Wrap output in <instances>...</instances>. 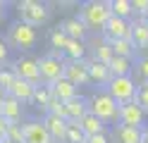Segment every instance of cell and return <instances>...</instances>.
<instances>
[{
  "mask_svg": "<svg viewBox=\"0 0 148 143\" xmlns=\"http://www.w3.org/2000/svg\"><path fill=\"white\" fill-rule=\"evenodd\" d=\"M7 45L14 48V50L19 53H29L31 48H36V43H38V29H34L29 24L24 22H12L10 26H7Z\"/></svg>",
  "mask_w": 148,
  "mask_h": 143,
  "instance_id": "cell-1",
  "label": "cell"
},
{
  "mask_svg": "<svg viewBox=\"0 0 148 143\" xmlns=\"http://www.w3.org/2000/svg\"><path fill=\"white\" fill-rule=\"evenodd\" d=\"M110 17H112L110 3H105V0H88L81 5V12H79V19L86 24L88 31H103Z\"/></svg>",
  "mask_w": 148,
  "mask_h": 143,
  "instance_id": "cell-2",
  "label": "cell"
},
{
  "mask_svg": "<svg viewBox=\"0 0 148 143\" xmlns=\"http://www.w3.org/2000/svg\"><path fill=\"white\" fill-rule=\"evenodd\" d=\"M88 112L96 114V117L103 122V124H117V117H119V105L110 98V95L103 91H93L88 98Z\"/></svg>",
  "mask_w": 148,
  "mask_h": 143,
  "instance_id": "cell-3",
  "label": "cell"
},
{
  "mask_svg": "<svg viewBox=\"0 0 148 143\" xmlns=\"http://www.w3.org/2000/svg\"><path fill=\"white\" fill-rule=\"evenodd\" d=\"M14 7H17V14H19V22L29 24L34 29L48 24V19H50V7L45 3H38V0H22Z\"/></svg>",
  "mask_w": 148,
  "mask_h": 143,
  "instance_id": "cell-4",
  "label": "cell"
},
{
  "mask_svg": "<svg viewBox=\"0 0 148 143\" xmlns=\"http://www.w3.org/2000/svg\"><path fill=\"white\" fill-rule=\"evenodd\" d=\"M38 72H41V83L50 86L58 79L64 76V57L60 50H50L48 55L38 57Z\"/></svg>",
  "mask_w": 148,
  "mask_h": 143,
  "instance_id": "cell-5",
  "label": "cell"
},
{
  "mask_svg": "<svg viewBox=\"0 0 148 143\" xmlns=\"http://www.w3.org/2000/svg\"><path fill=\"white\" fill-rule=\"evenodd\" d=\"M136 88H138V83H136L134 76H112L110 83L105 86V93L117 105H127V103H134Z\"/></svg>",
  "mask_w": 148,
  "mask_h": 143,
  "instance_id": "cell-6",
  "label": "cell"
},
{
  "mask_svg": "<svg viewBox=\"0 0 148 143\" xmlns=\"http://www.w3.org/2000/svg\"><path fill=\"white\" fill-rule=\"evenodd\" d=\"M12 72L17 79L29 81L31 86H41V72H38V60L36 57H29V55L19 57L17 62H12Z\"/></svg>",
  "mask_w": 148,
  "mask_h": 143,
  "instance_id": "cell-7",
  "label": "cell"
},
{
  "mask_svg": "<svg viewBox=\"0 0 148 143\" xmlns=\"http://www.w3.org/2000/svg\"><path fill=\"white\" fill-rule=\"evenodd\" d=\"M148 114L138 107L136 103H127V105H119V117L117 124H124V127H132V129H146L148 124Z\"/></svg>",
  "mask_w": 148,
  "mask_h": 143,
  "instance_id": "cell-8",
  "label": "cell"
},
{
  "mask_svg": "<svg viewBox=\"0 0 148 143\" xmlns=\"http://www.w3.org/2000/svg\"><path fill=\"white\" fill-rule=\"evenodd\" d=\"M100 36L105 38V41H119V38H129L132 36V22H127V19H119V17H110L108 24L103 26V31Z\"/></svg>",
  "mask_w": 148,
  "mask_h": 143,
  "instance_id": "cell-9",
  "label": "cell"
},
{
  "mask_svg": "<svg viewBox=\"0 0 148 143\" xmlns=\"http://www.w3.org/2000/svg\"><path fill=\"white\" fill-rule=\"evenodd\" d=\"M24 143H53L43 119H29L24 122Z\"/></svg>",
  "mask_w": 148,
  "mask_h": 143,
  "instance_id": "cell-10",
  "label": "cell"
},
{
  "mask_svg": "<svg viewBox=\"0 0 148 143\" xmlns=\"http://www.w3.org/2000/svg\"><path fill=\"white\" fill-rule=\"evenodd\" d=\"M64 79L72 81L74 86H86L91 83L88 79V62H67L64 60Z\"/></svg>",
  "mask_w": 148,
  "mask_h": 143,
  "instance_id": "cell-11",
  "label": "cell"
},
{
  "mask_svg": "<svg viewBox=\"0 0 148 143\" xmlns=\"http://www.w3.org/2000/svg\"><path fill=\"white\" fill-rule=\"evenodd\" d=\"M141 141H143V129H132V127H124V124L112 127L110 143H141Z\"/></svg>",
  "mask_w": 148,
  "mask_h": 143,
  "instance_id": "cell-12",
  "label": "cell"
},
{
  "mask_svg": "<svg viewBox=\"0 0 148 143\" xmlns=\"http://www.w3.org/2000/svg\"><path fill=\"white\" fill-rule=\"evenodd\" d=\"M43 124H45V129H48L53 143H64V136H67V124H69L67 119L55 117V114H45V117H43Z\"/></svg>",
  "mask_w": 148,
  "mask_h": 143,
  "instance_id": "cell-13",
  "label": "cell"
},
{
  "mask_svg": "<svg viewBox=\"0 0 148 143\" xmlns=\"http://www.w3.org/2000/svg\"><path fill=\"white\" fill-rule=\"evenodd\" d=\"M60 29L67 34V38H72V41H84L86 43V38H88V29L79 17H67L60 24Z\"/></svg>",
  "mask_w": 148,
  "mask_h": 143,
  "instance_id": "cell-14",
  "label": "cell"
},
{
  "mask_svg": "<svg viewBox=\"0 0 148 143\" xmlns=\"http://www.w3.org/2000/svg\"><path fill=\"white\" fill-rule=\"evenodd\" d=\"M129 41L134 43L136 53H148V24H143L141 19H134L132 22V36Z\"/></svg>",
  "mask_w": 148,
  "mask_h": 143,
  "instance_id": "cell-15",
  "label": "cell"
},
{
  "mask_svg": "<svg viewBox=\"0 0 148 143\" xmlns=\"http://www.w3.org/2000/svg\"><path fill=\"white\" fill-rule=\"evenodd\" d=\"M84 114H88V98L77 95L69 103H64V117H67V122H81Z\"/></svg>",
  "mask_w": 148,
  "mask_h": 143,
  "instance_id": "cell-16",
  "label": "cell"
},
{
  "mask_svg": "<svg viewBox=\"0 0 148 143\" xmlns=\"http://www.w3.org/2000/svg\"><path fill=\"white\" fill-rule=\"evenodd\" d=\"M91 60L93 62H100V64H110V60L115 57V53H112V48H110V43L105 41L103 36L100 38H96L93 43H91Z\"/></svg>",
  "mask_w": 148,
  "mask_h": 143,
  "instance_id": "cell-17",
  "label": "cell"
},
{
  "mask_svg": "<svg viewBox=\"0 0 148 143\" xmlns=\"http://www.w3.org/2000/svg\"><path fill=\"white\" fill-rule=\"evenodd\" d=\"M3 117L10 122V124H22V119H24V105L19 103V100H14V98H10V95H5V100H3Z\"/></svg>",
  "mask_w": 148,
  "mask_h": 143,
  "instance_id": "cell-18",
  "label": "cell"
},
{
  "mask_svg": "<svg viewBox=\"0 0 148 143\" xmlns=\"http://www.w3.org/2000/svg\"><path fill=\"white\" fill-rule=\"evenodd\" d=\"M50 91H53V98H58V100H62V103H69L72 98H77V86H74L72 81H67L62 76V79H58L55 83H50Z\"/></svg>",
  "mask_w": 148,
  "mask_h": 143,
  "instance_id": "cell-19",
  "label": "cell"
},
{
  "mask_svg": "<svg viewBox=\"0 0 148 143\" xmlns=\"http://www.w3.org/2000/svg\"><path fill=\"white\" fill-rule=\"evenodd\" d=\"M34 88H36V86H31L29 81L14 79V83L10 86V91H7L5 95H10V98H14V100H19V103L24 105V103H31V95H34Z\"/></svg>",
  "mask_w": 148,
  "mask_h": 143,
  "instance_id": "cell-20",
  "label": "cell"
},
{
  "mask_svg": "<svg viewBox=\"0 0 148 143\" xmlns=\"http://www.w3.org/2000/svg\"><path fill=\"white\" fill-rule=\"evenodd\" d=\"M86 62H88V79H91V83H96V86H108L110 79H112L108 64H100V62H93V60H86Z\"/></svg>",
  "mask_w": 148,
  "mask_h": 143,
  "instance_id": "cell-21",
  "label": "cell"
},
{
  "mask_svg": "<svg viewBox=\"0 0 148 143\" xmlns=\"http://www.w3.org/2000/svg\"><path fill=\"white\" fill-rule=\"evenodd\" d=\"M86 53H88V45L84 41H67L62 50V57H67V62H84L86 60Z\"/></svg>",
  "mask_w": 148,
  "mask_h": 143,
  "instance_id": "cell-22",
  "label": "cell"
},
{
  "mask_svg": "<svg viewBox=\"0 0 148 143\" xmlns=\"http://www.w3.org/2000/svg\"><path fill=\"white\" fill-rule=\"evenodd\" d=\"M79 127H81V131L86 133V136H98V133H108V124H103L96 114H84L81 117V122H79Z\"/></svg>",
  "mask_w": 148,
  "mask_h": 143,
  "instance_id": "cell-23",
  "label": "cell"
},
{
  "mask_svg": "<svg viewBox=\"0 0 148 143\" xmlns=\"http://www.w3.org/2000/svg\"><path fill=\"white\" fill-rule=\"evenodd\" d=\"M108 69L112 76H132L134 74V60H127V57H112L108 64Z\"/></svg>",
  "mask_w": 148,
  "mask_h": 143,
  "instance_id": "cell-24",
  "label": "cell"
},
{
  "mask_svg": "<svg viewBox=\"0 0 148 143\" xmlns=\"http://www.w3.org/2000/svg\"><path fill=\"white\" fill-rule=\"evenodd\" d=\"M110 48H112L115 57H127V60H134L136 57V48L129 38H119V41H110Z\"/></svg>",
  "mask_w": 148,
  "mask_h": 143,
  "instance_id": "cell-25",
  "label": "cell"
},
{
  "mask_svg": "<svg viewBox=\"0 0 148 143\" xmlns=\"http://www.w3.org/2000/svg\"><path fill=\"white\" fill-rule=\"evenodd\" d=\"M110 12L112 17H119V19H132L134 17V10H132V0H110Z\"/></svg>",
  "mask_w": 148,
  "mask_h": 143,
  "instance_id": "cell-26",
  "label": "cell"
},
{
  "mask_svg": "<svg viewBox=\"0 0 148 143\" xmlns=\"http://www.w3.org/2000/svg\"><path fill=\"white\" fill-rule=\"evenodd\" d=\"M53 100V91H50V86H45V83H41V86H36L34 88V95H31V105H36V107H48V103Z\"/></svg>",
  "mask_w": 148,
  "mask_h": 143,
  "instance_id": "cell-27",
  "label": "cell"
},
{
  "mask_svg": "<svg viewBox=\"0 0 148 143\" xmlns=\"http://www.w3.org/2000/svg\"><path fill=\"white\" fill-rule=\"evenodd\" d=\"M67 34L62 31L60 26H55V29H50V34H48V43H50V50H64V45H67Z\"/></svg>",
  "mask_w": 148,
  "mask_h": 143,
  "instance_id": "cell-28",
  "label": "cell"
},
{
  "mask_svg": "<svg viewBox=\"0 0 148 143\" xmlns=\"http://www.w3.org/2000/svg\"><path fill=\"white\" fill-rule=\"evenodd\" d=\"M88 136L81 131L79 122H69L67 124V136H64V143H86Z\"/></svg>",
  "mask_w": 148,
  "mask_h": 143,
  "instance_id": "cell-29",
  "label": "cell"
},
{
  "mask_svg": "<svg viewBox=\"0 0 148 143\" xmlns=\"http://www.w3.org/2000/svg\"><path fill=\"white\" fill-rule=\"evenodd\" d=\"M14 72H12V67H0V91L7 93L10 91V86L14 83Z\"/></svg>",
  "mask_w": 148,
  "mask_h": 143,
  "instance_id": "cell-30",
  "label": "cell"
},
{
  "mask_svg": "<svg viewBox=\"0 0 148 143\" xmlns=\"http://www.w3.org/2000/svg\"><path fill=\"white\" fill-rule=\"evenodd\" d=\"M5 141L10 143H24V124H10L5 133Z\"/></svg>",
  "mask_w": 148,
  "mask_h": 143,
  "instance_id": "cell-31",
  "label": "cell"
},
{
  "mask_svg": "<svg viewBox=\"0 0 148 143\" xmlns=\"http://www.w3.org/2000/svg\"><path fill=\"white\" fill-rule=\"evenodd\" d=\"M134 103L141 107L146 114H148V83H138L136 88V95H134Z\"/></svg>",
  "mask_w": 148,
  "mask_h": 143,
  "instance_id": "cell-32",
  "label": "cell"
},
{
  "mask_svg": "<svg viewBox=\"0 0 148 143\" xmlns=\"http://www.w3.org/2000/svg\"><path fill=\"white\" fill-rule=\"evenodd\" d=\"M134 72L138 74V79H141V83H148V55L138 57V60L134 62Z\"/></svg>",
  "mask_w": 148,
  "mask_h": 143,
  "instance_id": "cell-33",
  "label": "cell"
},
{
  "mask_svg": "<svg viewBox=\"0 0 148 143\" xmlns=\"http://www.w3.org/2000/svg\"><path fill=\"white\" fill-rule=\"evenodd\" d=\"M45 114H55V117L67 119V117H64V103L58 100V98H53V100L48 103V107H45Z\"/></svg>",
  "mask_w": 148,
  "mask_h": 143,
  "instance_id": "cell-34",
  "label": "cell"
},
{
  "mask_svg": "<svg viewBox=\"0 0 148 143\" xmlns=\"http://www.w3.org/2000/svg\"><path fill=\"white\" fill-rule=\"evenodd\" d=\"M10 50H12V48L7 45V41L0 38V64H7V60H10Z\"/></svg>",
  "mask_w": 148,
  "mask_h": 143,
  "instance_id": "cell-35",
  "label": "cell"
},
{
  "mask_svg": "<svg viewBox=\"0 0 148 143\" xmlns=\"http://www.w3.org/2000/svg\"><path fill=\"white\" fill-rule=\"evenodd\" d=\"M132 10H134V14L143 17V12L148 10V0H132Z\"/></svg>",
  "mask_w": 148,
  "mask_h": 143,
  "instance_id": "cell-36",
  "label": "cell"
},
{
  "mask_svg": "<svg viewBox=\"0 0 148 143\" xmlns=\"http://www.w3.org/2000/svg\"><path fill=\"white\" fill-rule=\"evenodd\" d=\"M86 143H110V136L108 133H98V136H88Z\"/></svg>",
  "mask_w": 148,
  "mask_h": 143,
  "instance_id": "cell-37",
  "label": "cell"
},
{
  "mask_svg": "<svg viewBox=\"0 0 148 143\" xmlns=\"http://www.w3.org/2000/svg\"><path fill=\"white\" fill-rule=\"evenodd\" d=\"M7 127H10V122H7L3 114H0V141L5 138V133H7Z\"/></svg>",
  "mask_w": 148,
  "mask_h": 143,
  "instance_id": "cell-38",
  "label": "cell"
},
{
  "mask_svg": "<svg viewBox=\"0 0 148 143\" xmlns=\"http://www.w3.org/2000/svg\"><path fill=\"white\" fill-rule=\"evenodd\" d=\"M7 17V3H0V22Z\"/></svg>",
  "mask_w": 148,
  "mask_h": 143,
  "instance_id": "cell-39",
  "label": "cell"
},
{
  "mask_svg": "<svg viewBox=\"0 0 148 143\" xmlns=\"http://www.w3.org/2000/svg\"><path fill=\"white\" fill-rule=\"evenodd\" d=\"M138 19H141L143 24H148V10H146V12H143V17H138Z\"/></svg>",
  "mask_w": 148,
  "mask_h": 143,
  "instance_id": "cell-40",
  "label": "cell"
},
{
  "mask_svg": "<svg viewBox=\"0 0 148 143\" xmlns=\"http://www.w3.org/2000/svg\"><path fill=\"white\" fill-rule=\"evenodd\" d=\"M141 143H148V127L143 129V141H141Z\"/></svg>",
  "mask_w": 148,
  "mask_h": 143,
  "instance_id": "cell-41",
  "label": "cell"
},
{
  "mask_svg": "<svg viewBox=\"0 0 148 143\" xmlns=\"http://www.w3.org/2000/svg\"><path fill=\"white\" fill-rule=\"evenodd\" d=\"M3 100H5V93L0 91V112H3Z\"/></svg>",
  "mask_w": 148,
  "mask_h": 143,
  "instance_id": "cell-42",
  "label": "cell"
},
{
  "mask_svg": "<svg viewBox=\"0 0 148 143\" xmlns=\"http://www.w3.org/2000/svg\"><path fill=\"white\" fill-rule=\"evenodd\" d=\"M0 143H10V141H5V138H3V141H0Z\"/></svg>",
  "mask_w": 148,
  "mask_h": 143,
  "instance_id": "cell-43",
  "label": "cell"
}]
</instances>
